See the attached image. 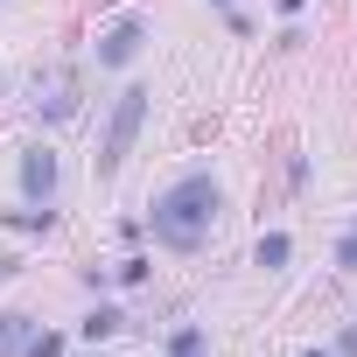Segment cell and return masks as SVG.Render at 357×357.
Masks as SVG:
<instances>
[{"mask_svg": "<svg viewBox=\"0 0 357 357\" xmlns=\"http://www.w3.org/2000/svg\"><path fill=\"white\" fill-rule=\"evenodd\" d=\"M218 204H225L218 175H183L175 190L154 197V238L175 245V252H197L211 238V225H218Z\"/></svg>", "mask_w": 357, "mask_h": 357, "instance_id": "obj_1", "label": "cell"}, {"mask_svg": "<svg viewBox=\"0 0 357 357\" xmlns=\"http://www.w3.org/2000/svg\"><path fill=\"white\" fill-rule=\"evenodd\" d=\"M140 119H147V84H126L119 98H112V119H105V147H98V175H112L126 154H133V140H140Z\"/></svg>", "mask_w": 357, "mask_h": 357, "instance_id": "obj_2", "label": "cell"}, {"mask_svg": "<svg viewBox=\"0 0 357 357\" xmlns=\"http://www.w3.org/2000/svg\"><path fill=\"white\" fill-rule=\"evenodd\" d=\"M140 43H147V22H140V15H119V22L98 36V63H105V70H126V63L140 56Z\"/></svg>", "mask_w": 357, "mask_h": 357, "instance_id": "obj_3", "label": "cell"}, {"mask_svg": "<svg viewBox=\"0 0 357 357\" xmlns=\"http://www.w3.org/2000/svg\"><path fill=\"white\" fill-rule=\"evenodd\" d=\"M22 197H29V204H50V197H56V154H50V147H29V154H22Z\"/></svg>", "mask_w": 357, "mask_h": 357, "instance_id": "obj_4", "label": "cell"}, {"mask_svg": "<svg viewBox=\"0 0 357 357\" xmlns=\"http://www.w3.org/2000/svg\"><path fill=\"white\" fill-rule=\"evenodd\" d=\"M36 336V322L29 315H0V357H22V343Z\"/></svg>", "mask_w": 357, "mask_h": 357, "instance_id": "obj_5", "label": "cell"}, {"mask_svg": "<svg viewBox=\"0 0 357 357\" xmlns=\"http://www.w3.org/2000/svg\"><path fill=\"white\" fill-rule=\"evenodd\" d=\"M287 252H294V238H287V231H266V238H259V252H252V259H259V266H266V273H273V266H287Z\"/></svg>", "mask_w": 357, "mask_h": 357, "instance_id": "obj_6", "label": "cell"}, {"mask_svg": "<svg viewBox=\"0 0 357 357\" xmlns=\"http://www.w3.org/2000/svg\"><path fill=\"white\" fill-rule=\"evenodd\" d=\"M119 329H126L119 308H91V315H84V336H91V343H105V336H119Z\"/></svg>", "mask_w": 357, "mask_h": 357, "instance_id": "obj_7", "label": "cell"}, {"mask_svg": "<svg viewBox=\"0 0 357 357\" xmlns=\"http://www.w3.org/2000/svg\"><path fill=\"white\" fill-rule=\"evenodd\" d=\"M36 105H43L50 119H63V112H77V91H70V77H56V84H50V98H36Z\"/></svg>", "mask_w": 357, "mask_h": 357, "instance_id": "obj_8", "label": "cell"}, {"mask_svg": "<svg viewBox=\"0 0 357 357\" xmlns=\"http://www.w3.org/2000/svg\"><path fill=\"white\" fill-rule=\"evenodd\" d=\"M168 357H211L204 329H175V336H168Z\"/></svg>", "mask_w": 357, "mask_h": 357, "instance_id": "obj_9", "label": "cell"}, {"mask_svg": "<svg viewBox=\"0 0 357 357\" xmlns=\"http://www.w3.org/2000/svg\"><path fill=\"white\" fill-rule=\"evenodd\" d=\"M22 357H63V336H50V329H43V336H29V343H22Z\"/></svg>", "mask_w": 357, "mask_h": 357, "instance_id": "obj_10", "label": "cell"}, {"mask_svg": "<svg viewBox=\"0 0 357 357\" xmlns=\"http://www.w3.org/2000/svg\"><path fill=\"white\" fill-rule=\"evenodd\" d=\"M336 266H350V273H357V225H350V238L336 245Z\"/></svg>", "mask_w": 357, "mask_h": 357, "instance_id": "obj_11", "label": "cell"}, {"mask_svg": "<svg viewBox=\"0 0 357 357\" xmlns=\"http://www.w3.org/2000/svg\"><path fill=\"white\" fill-rule=\"evenodd\" d=\"M343 357H357V322H350V329H343Z\"/></svg>", "mask_w": 357, "mask_h": 357, "instance_id": "obj_12", "label": "cell"}, {"mask_svg": "<svg viewBox=\"0 0 357 357\" xmlns=\"http://www.w3.org/2000/svg\"><path fill=\"white\" fill-rule=\"evenodd\" d=\"M301 8H308V0H280V15H301Z\"/></svg>", "mask_w": 357, "mask_h": 357, "instance_id": "obj_13", "label": "cell"}, {"mask_svg": "<svg viewBox=\"0 0 357 357\" xmlns=\"http://www.w3.org/2000/svg\"><path fill=\"white\" fill-rule=\"evenodd\" d=\"M301 357H329V350H301Z\"/></svg>", "mask_w": 357, "mask_h": 357, "instance_id": "obj_14", "label": "cell"}]
</instances>
